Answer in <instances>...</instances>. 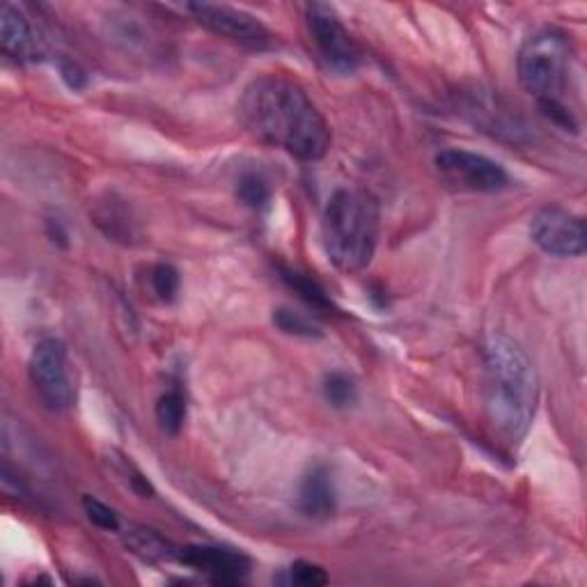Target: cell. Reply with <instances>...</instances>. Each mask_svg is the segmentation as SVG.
<instances>
[{"label": "cell", "mask_w": 587, "mask_h": 587, "mask_svg": "<svg viewBox=\"0 0 587 587\" xmlns=\"http://www.w3.org/2000/svg\"><path fill=\"white\" fill-rule=\"evenodd\" d=\"M244 127L261 143L312 164L331 150V127L308 92L288 76H259L239 101Z\"/></svg>", "instance_id": "6da1fadb"}, {"label": "cell", "mask_w": 587, "mask_h": 587, "mask_svg": "<svg viewBox=\"0 0 587 587\" xmlns=\"http://www.w3.org/2000/svg\"><path fill=\"white\" fill-rule=\"evenodd\" d=\"M531 239L551 257H580L587 246L585 220L560 207H546L531 222Z\"/></svg>", "instance_id": "ba28073f"}, {"label": "cell", "mask_w": 587, "mask_h": 587, "mask_svg": "<svg viewBox=\"0 0 587 587\" xmlns=\"http://www.w3.org/2000/svg\"><path fill=\"white\" fill-rule=\"evenodd\" d=\"M187 10L193 14L200 26H205L220 37L232 39L237 44L253 49L271 44V33L267 30V26L244 10L214 3H191L187 5Z\"/></svg>", "instance_id": "9c48e42d"}, {"label": "cell", "mask_w": 587, "mask_h": 587, "mask_svg": "<svg viewBox=\"0 0 587 587\" xmlns=\"http://www.w3.org/2000/svg\"><path fill=\"white\" fill-rule=\"evenodd\" d=\"M290 580L303 587H321L329 583V574L323 572V566L301 560L290 566Z\"/></svg>", "instance_id": "7402d4cb"}, {"label": "cell", "mask_w": 587, "mask_h": 587, "mask_svg": "<svg viewBox=\"0 0 587 587\" xmlns=\"http://www.w3.org/2000/svg\"><path fill=\"white\" fill-rule=\"evenodd\" d=\"M33 388L53 413H65L74 404V386L67 370V349L58 337H44L35 344L28 362Z\"/></svg>", "instance_id": "8992f818"}, {"label": "cell", "mask_w": 587, "mask_h": 587, "mask_svg": "<svg viewBox=\"0 0 587 587\" xmlns=\"http://www.w3.org/2000/svg\"><path fill=\"white\" fill-rule=\"evenodd\" d=\"M84 510H86L88 519L97 525V528L111 531V533L119 531V516L115 514V510L109 508L106 502H101V500H97L92 496H86L84 498Z\"/></svg>", "instance_id": "44dd1931"}, {"label": "cell", "mask_w": 587, "mask_h": 587, "mask_svg": "<svg viewBox=\"0 0 587 587\" xmlns=\"http://www.w3.org/2000/svg\"><path fill=\"white\" fill-rule=\"evenodd\" d=\"M539 401V379L533 360L519 344L492 333L484 342V409L494 432L508 443L528 434Z\"/></svg>", "instance_id": "7a4b0ae2"}, {"label": "cell", "mask_w": 587, "mask_h": 587, "mask_svg": "<svg viewBox=\"0 0 587 587\" xmlns=\"http://www.w3.org/2000/svg\"><path fill=\"white\" fill-rule=\"evenodd\" d=\"M92 220L97 222V228L113 241L133 244V239H138L136 220H133L129 207L125 205V200H117L115 195L106 197L104 202H97V207L92 212Z\"/></svg>", "instance_id": "4fadbf2b"}, {"label": "cell", "mask_w": 587, "mask_h": 587, "mask_svg": "<svg viewBox=\"0 0 587 587\" xmlns=\"http://www.w3.org/2000/svg\"><path fill=\"white\" fill-rule=\"evenodd\" d=\"M280 278L288 282V285L308 303V306H312L315 310H321V312H329L333 310V301L331 296L327 294V290H323L319 282L306 273L301 271H294V269H288V267H280Z\"/></svg>", "instance_id": "2e32d148"}, {"label": "cell", "mask_w": 587, "mask_h": 587, "mask_svg": "<svg viewBox=\"0 0 587 587\" xmlns=\"http://www.w3.org/2000/svg\"><path fill=\"white\" fill-rule=\"evenodd\" d=\"M177 560L191 566V570L205 574L216 585H237L251 572V560L241 551L226 549V546H184V549H179Z\"/></svg>", "instance_id": "30bf717a"}, {"label": "cell", "mask_w": 587, "mask_h": 587, "mask_svg": "<svg viewBox=\"0 0 587 587\" xmlns=\"http://www.w3.org/2000/svg\"><path fill=\"white\" fill-rule=\"evenodd\" d=\"M179 271L173 265H166V261H161L152 271H150V285L152 292L158 301L164 303H173L177 292H179Z\"/></svg>", "instance_id": "ffe728a7"}, {"label": "cell", "mask_w": 587, "mask_h": 587, "mask_svg": "<svg viewBox=\"0 0 587 587\" xmlns=\"http://www.w3.org/2000/svg\"><path fill=\"white\" fill-rule=\"evenodd\" d=\"M60 72H63L65 80H67V84H69L74 90H80V88L86 86V74L80 72L76 65L65 63V65H63V69H60Z\"/></svg>", "instance_id": "d4e9b609"}, {"label": "cell", "mask_w": 587, "mask_h": 587, "mask_svg": "<svg viewBox=\"0 0 587 587\" xmlns=\"http://www.w3.org/2000/svg\"><path fill=\"white\" fill-rule=\"evenodd\" d=\"M273 323L276 327L282 331V333H288V335H294V337H319L321 331L315 321H310L306 315H301V312H294L290 308H278L273 312Z\"/></svg>", "instance_id": "d6986e66"}, {"label": "cell", "mask_w": 587, "mask_h": 587, "mask_svg": "<svg viewBox=\"0 0 587 587\" xmlns=\"http://www.w3.org/2000/svg\"><path fill=\"white\" fill-rule=\"evenodd\" d=\"M47 230H49V237H51V241H53V244H60V246H67L69 244V234H67V230H65V226H63V220H58V218H49L47 220Z\"/></svg>", "instance_id": "cb8c5ba5"}, {"label": "cell", "mask_w": 587, "mask_h": 587, "mask_svg": "<svg viewBox=\"0 0 587 587\" xmlns=\"http://www.w3.org/2000/svg\"><path fill=\"white\" fill-rule=\"evenodd\" d=\"M434 164L445 187L461 193H498L510 184V175L500 164L469 150H443Z\"/></svg>", "instance_id": "52a82bcc"}, {"label": "cell", "mask_w": 587, "mask_h": 587, "mask_svg": "<svg viewBox=\"0 0 587 587\" xmlns=\"http://www.w3.org/2000/svg\"><path fill=\"white\" fill-rule=\"evenodd\" d=\"M381 212L372 193L337 189L321 214V241L333 267L358 273L370 267L379 246Z\"/></svg>", "instance_id": "3957f363"}, {"label": "cell", "mask_w": 587, "mask_h": 587, "mask_svg": "<svg viewBox=\"0 0 587 587\" xmlns=\"http://www.w3.org/2000/svg\"><path fill=\"white\" fill-rule=\"evenodd\" d=\"M298 510L308 519H329L335 512V487L327 465H312L301 480Z\"/></svg>", "instance_id": "7c38bea8"}, {"label": "cell", "mask_w": 587, "mask_h": 587, "mask_svg": "<svg viewBox=\"0 0 587 587\" xmlns=\"http://www.w3.org/2000/svg\"><path fill=\"white\" fill-rule=\"evenodd\" d=\"M0 482H3V489L8 496H14V498H26L28 489L24 480H18V473H14L12 465L8 461H3V471H0Z\"/></svg>", "instance_id": "603a6c76"}, {"label": "cell", "mask_w": 587, "mask_h": 587, "mask_svg": "<svg viewBox=\"0 0 587 587\" xmlns=\"http://www.w3.org/2000/svg\"><path fill=\"white\" fill-rule=\"evenodd\" d=\"M187 420V395L179 388V383L170 386L156 401V422L164 434L177 436Z\"/></svg>", "instance_id": "9a60e30c"}, {"label": "cell", "mask_w": 587, "mask_h": 587, "mask_svg": "<svg viewBox=\"0 0 587 587\" xmlns=\"http://www.w3.org/2000/svg\"><path fill=\"white\" fill-rule=\"evenodd\" d=\"M321 388H323V397H327V401L333 404L335 409H349L352 404H356V399H358L356 381L344 372L327 374Z\"/></svg>", "instance_id": "ac0fdd59"}, {"label": "cell", "mask_w": 587, "mask_h": 587, "mask_svg": "<svg viewBox=\"0 0 587 587\" xmlns=\"http://www.w3.org/2000/svg\"><path fill=\"white\" fill-rule=\"evenodd\" d=\"M306 26L312 49L323 67L337 76H352L358 72L362 53L331 5L310 3L306 8Z\"/></svg>", "instance_id": "5b68a950"}, {"label": "cell", "mask_w": 587, "mask_h": 587, "mask_svg": "<svg viewBox=\"0 0 587 587\" xmlns=\"http://www.w3.org/2000/svg\"><path fill=\"white\" fill-rule=\"evenodd\" d=\"M127 546L136 556L150 562L177 560V553H179V549H175L164 535H158L152 528H131L127 535Z\"/></svg>", "instance_id": "5bb4252c"}, {"label": "cell", "mask_w": 587, "mask_h": 587, "mask_svg": "<svg viewBox=\"0 0 587 587\" xmlns=\"http://www.w3.org/2000/svg\"><path fill=\"white\" fill-rule=\"evenodd\" d=\"M0 49L22 63H35L42 58V44H39L33 24L22 8L12 3H8L0 14Z\"/></svg>", "instance_id": "8fae6325"}, {"label": "cell", "mask_w": 587, "mask_h": 587, "mask_svg": "<svg viewBox=\"0 0 587 587\" xmlns=\"http://www.w3.org/2000/svg\"><path fill=\"white\" fill-rule=\"evenodd\" d=\"M574 60V44L570 35L560 28H539L525 37L516 58L519 80L531 92L537 104L562 101V92L570 84Z\"/></svg>", "instance_id": "277c9868"}, {"label": "cell", "mask_w": 587, "mask_h": 587, "mask_svg": "<svg viewBox=\"0 0 587 587\" xmlns=\"http://www.w3.org/2000/svg\"><path fill=\"white\" fill-rule=\"evenodd\" d=\"M237 197L244 202L248 209H255V212L267 209L271 202L269 179L255 170L244 173L237 179Z\"/></svg>", "instance_id": "e0dca14e"}]
</instances>
